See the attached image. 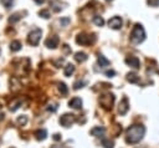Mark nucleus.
<instances>
[{"instance_id": "1a4fd4ad", "label": "nucleus", "mask_w": 159, "mask_h": 148, "mask_svg": "<svg viewBox=\"0 0 159 148\" xmlns=\"http://www.w3.org/2000/svg\"><path fill=\"white\" fill-rule=\"evenodd\" d=\"M58 42H60V39L57 35H52L50 36L46 41H45V45L48 47V49H56L58 46Z\"/></svg>"}, {"instance_id": "dca6fc26", "label": "nucleus", "mask_w": 159, "mask_h": 148, "mask_svg": "<svg viewBox=\"0 0 159 148\" xmlns=\"http://www.w3.org/2000/svg\"><path fill=\"white\" fill-rule=\"evenodd\" d=\"M21 42L19 41V40H15V41H11V44H10V50L11 51H14V52H16V51H19V50H21Z\"/></svg>"}, {"instance_id": "aec40b11", "label": "nucleus", "mask_w": 159, "mask_h": 148, "mask_svg": "<svg viewBox=\"0 0 159 148\" xmlns=\"http://www.w3.org/2000/svg\"><path fill=\"white\" fill-rule=\"evenodd\" d=\"M93 22L97 25V26H103L104 25V20H103V17L102 16H94L93 17Z\"/></svg>"}, {"instance_id": "bb28decb", "label": "nucleus", "mask_w": 159, "mask_h": 148, "mask_svg": "<svg viewBox=\"0 0 159 148\" xmlns=\"http://www.w3.org/2000/svg\"><path fill=\"white\" fill-rule=\"evenodd\" d=\"M39 15L42 16L43 19H48V17H50V12H48V10H41V11L39 12Z\"/></svg>"}, {"instance_id": "f8f14e48", "label": "nucleus", "mask_w": 159, "mask_h": 148, "mask_svg": "<svg viewBox=\"0 0 159 148\" xmlns=\"http://www.w3.org/2000/svg\"><path fill=\"white\" fill-rule=\"evenodd\" d=\"M68 104H70V107H72L75 109H81L82 108V99L80 97H75L68 102Z\"/></svg>"}, {"instance_id": "b1692460", "label": "nucleus", "mask_w": 159, "mask_h": 148, "mask_svg": "<svg viewBox=\"0 0 159 148\" xmlns=\"http://www.w3.org/2000/svg\"><path fill=\"white\" fill-rule=\"evenodd\" d=\"M147 4L152 7H158L159 6V0H147Z\"/></svg>"}, {"instance_id": "6e6552de", "label": "nucleus", "mask_w": 159, "mask_h": 148, "mask_svg": "<svg viewBox=\"0 0 159 148\" xmlns=\"http://www.w3.org/2000/svg\"><path fill=\"white\" fill-rule=\"evenodd\" d=\"M125 63H127L128 66H130L132 68H134V70H138V68L140 67V61H139V58L135 57V56H128V57L125 58Z\"/></svg>"}, {"instance_id": "f3484780", "label": "nucleus", "mask_w": 159, "mask_h": 148, "mask_svg": "<svg viewBox=\"0 0 159 148\" xmlns=\"http://www.w3.org/2000/svg\"><path fill=\"white\" fill-rule=\"evenodd\" d=\"M87 58H88V56H87L84 52H77V53L75 55V60H76L77 62H80V63H81V62H84Z\"/></svg>"}, {"instance_id": "20e7f679", "label": "nucleus", "mask_w": 159, "mask_h": 148, "mask_svg": "<svg viewBox=\"0 0 159 148\" xmlns=\"http://www.w3.org/2000/svg\"><path fill=\"white\" fill-rule=\"evenodd\" d=\"M96 41V37L94 35H87V34H78L77 37H76V42L78 45H89V44H93Z\"/></svg>"}, {"instance_id": "2eb2a0df", "label": "nucleus", "mask_w": 159, "mask_h": 148, "mask_svg": "<svg viewBox=\"0 0 159 148\" xmlns=\"http://www.w3.org/2000/svg\"><path fill=\"white\" fill-rule=\"evenodd\" d=\"M35 136H36L37 141H43L47 137V131L46 129H39V131L35 132Z\"/></svg>"}, {"instance_id": "39448f33", "label": "nucleus", "mask_w": 159, "mask_h": 148, "mask_svg": "<svg viewBox=\"0 0 159 148\" xmlns=\"http://www.w3.org/2000/svg\"><path fill=\"white\" fill-rule=\"evenodd\" d=\"M41 35H42V31H41L40 29H35V30H32V31L29 34V37H27L29 44L32 45V46L39 45L40 39H41Z\"/></svg>"}, {"instance_id": "4468645a", "label": "nucleus", "mask_w": 159, "mask_h": 148, "mask_svg": "<svg viewBox=\"0 0 159 148\" xmlns=\"http://www.w3.org/2000/svg\"><path fill=\"white\" fill-rule=\"evenodd\" d=\"M127 80H128L130 83H139V82H140L139 76H138L137 73H134V72H129V73L127 75Z\"/></svg>"}, {"instance_id": "0eeeda50", "label": "nucleus", "mask_w": 159, "mask_h": 148, "mask_svg": "<svg viewBox=\"0 0 159 148\" xmlns=\"http://www.w3.org/2000/svg\"><path fill=\"white\" fill-rule=\"evenodd\" d=\"M122 24H123V21H122V19L119 16H113V17H111L108 20V25L113 30H119L122 27Z\"/></svg>"}, {"instance_id": "ddd939ff", "label": "nucleus", "mask_w": 159, "mask_h": 148, "mask_svg": "<svg viewBox=\"0 0 159 148\" xmlns=\"http://www.w3.org/2000/svg\"><path fill=\"white\" fill-rule=\"evenodd\" d=\"M104 132H106V129L103 127H94L91 129V134L94 137H102L104 134Z\"/></svg>"}, {"instance_id": "6ab92c4d", "label": "nucleus", "mask_w": 159, "mask_h": 148, "mask_svg": "<svg viewBox=\"0 0 159 148\" xmlns=\"http://www.w3.org/2000/svg\"><path fill=\"white\" fill-rule=\"evenodd\" d=\"M98 63L101 65V67H106V66L109 65V61H108L103 55H99V56H98Z\"/></svg>"}, {"instance_id": "f257e3e1", "label": "nucleus", "mask_w": 159, "mask_h": 148, "mask_svg": "<svg viewBox=\"0 0 159 148\" xmlns=\"http://www.w3.org/2000/svg\"><path fill=\"white\" fill-rule=\"evenodd\" d=\"M145 133V127L142 124H133L125 132V142L129 144H134L140 142Z\"/></svg>"}, {"instance_id": "a211bd4d", "label": "nucleus", "mask_w": 159, "mask_h": 148, "mask_svg": "<svg viewBox=\"0 0 159 148\" xmlns=\"http://www.w3.org/2000/svg\"><path fill=\"white\" fill-rule=\"evenodd\" d=\"M75 72V66L73 65H71V63H68V65H66L65 66V70H63V73H65V76H71L72 73Z\"/></svg>"}, {"instance_id": "423d86ee", "label": "nucleus", "mask_w": 159, "mask_h": 148, "mask_svg": "<svg viewBox=\"0 0 159 148\" xmlns=\"http://www.w3.org/2000/svg\"><path fill=\"white\" fill-rule=\"evenodd\" d=\"M75 121H76V117L72 113H65L60 117V123L63 127H71V124H73Z\"/></svg>"}, {"instance_id": "a878e982", "label": "nucleus", "mask_w": 159, "mask_h": 148, "mask_svg": "<svg viewBox=\"0 0 159 148\" xmlns=\"http://www.w3.org/2000/svg\"><path fill=\"white\" fill-rule=\"evenodd\" d=\"M70 21H71L70 17H62V19L60 20V24H61V26H67V25L70 24Z\"/></svg>"}, {"instance_id": "cd10ccee", "label": "nucleus", "mask_w": 159, "mask_h": 148, "mask_svg": "<svg viewBox=\"0 0 159 148\" xmlns=\"http://www.w3.org/2000/svg\"><path fill=\"white\" fill-rule=\"evenodd\" d=\"M17 122H19L21 126H24V124L27 122V117H26V116H20V117L17 118Z\"/></svg>"}, {"instance_id": "412c9836", "label": "nucleus", "mask_w": 159, "mask_h": 148, "mask_svg": "<svg viewBox=\"0 0 159 148\" xmlns=\"http://www.w3.org/2000/svg\"><path fill=\"white\" fill-rule=\"evenodd\" d=\"M102 146L104 148H113L114 147V143L111 139H102Z\"/></svg>"}, {"instance_id": "4be33fe9", "label": "nucleus", "mask_w": 159, "mask_h": 148, "mask_svg": "<svg viewBox=\"0 0 159 148\" xmlns=\"http://www.w3.org/2000/svg\"><path fill=\"white\" fill-rule=\"evenodd\" d=\"M58 91L61 92V95H67V92H68V90H67V87H66V85L63 83V82H61V83H58Z\"/></svg>"}, {"instance_id": "f03ea898", "label": "nucleus", "mask_w": 159, "mask_h": 148, "mask_svg": "<svg viewBox=\"0 0 159 148\" xmlns=\"http://www.w3.org/2000/svg\"><path fill=\"white\" fill-rule=\"evenodd\" d=\"M145 40V30L140 24H135L132 32H130V41L134 45L142 44Z\"/></svg>"}, {"instance_id": "c756f323", "label": "nucleus", "mask_w": 159, "mask_h": 148, "mask_svg": "<svg viewBox=\"0 0 159 148\" xmlns=\"http://www.w3.org/2000/svg\"><path fill=\"white\" fill-rule=\"evenodd\" d=\"M116 75V71L114 70H108V71H106V76L107 77H113Z\"/></svg>"}, {"instance_id": "473e14b6", "label": "nucleus", "mask_w": 159, "mask_h": 148, "mask_svg": "<svg viewBox=\"0 0 159 148\" xmlns=\"http://www.w3.org/2000/svg\"><path fill=\"white\" fill-rule=\"evenodd\" d=\"M35 1H37V2H43V0H35Z\"/></svg>"}, {"instance_id": "c85d7f7f", "label": "nucleus", "mask_w": 159, "mask_h": 148, "mask_svg": "<svg viewBox=\"0 0 159 148\" xmlns=\"http://www.w3.org/2000/svg\"><path fill=\"white\" fill-rule=\"evenodd\" d=\"M20 19V14H15V15H12L10 19H9V21L10 22H15V21H17Z\"/></svg>"}, {"instance_id": "7c9ffc66", "label": "nucleus", "mask_w": 159, "mask_h": 148, "mask_svg": "<svg viewBox=\"0 0 159 148\" xmlns=\"http://www.w3.org/2000/svg\"><path fill=\"white\" fill-rule=\"evenodd\" d=\"M47 109L51 111V112H55V111L57 109V104H56V103H52V104H50V106L47 107Z\"/></svg>"}, {"instance_id": "9b49d317", "label": "nucleus", "mask_w": 159, "mask_h": 148, "mask_svg": "<svg viewBox=\"0 0 159 148\" xmlns=\"http://www.w3.org/2000/svg\"><path fill=\"white\" fill-rule=\"evenodd\" d=\"M129 109V104H128V98L127 97H123L120 103H119V107H118V111L120 114H125Z\"/></svg>"}, {"instance_id": "2f4dec72", "label": "nucleus", "mask_w": 159, "mask_h": 148, "mask_svg": "<svg viewBox=\"0 0 159 148\" xmlns=\"http://www.w3.org/2000/svg\"><path fill=\"white\" fill-rule=\"evenodd\" d=\"M53 139H55V141H60V139H61L60 134H55V136H53Z\"/></svg>"}, {"instance_id": "72a5a7b5", "label": "nucleus", "mask_w": 159, "mask_h": 148, "mask_svg": "<svg viewBox=\"0 0 159 148\" xmlns=\"http://www.w3.org/2000/svg\"><path fill=\"white\" fill-rule=\"evenodd\" d=\"M106 1H112V0H106Z\"/></svg>"}, {"instance_id": "393cba45", "label": "nucleus", "mask_w": 159, "mask_h": 148, "mask_svg": "<svg viewBox=\"0 0 159 148\" xmlns=\"http://www.w3.org/2000/svg\"><path fill=\"white\" fill-rule=\"evenodd\" d=\"M0 2H1L6 9H10L11 5H12V0H0Z\"/></svg>"}, {"instance_id": "5701e85b", "label": "nucleus", "mask_w": 159, "mask_h": 148, "mask_svg": "<svg viewBox=\"0 0 159 148\" xmlns=\"http://www.w3.org/2000/svg\"><path fill=\"white\" fill-rule=\"evenodd\" d=\"M86 83H87L86 81H77V82H75L73 88H75V90H80V88H82V87H83Z\"/></svg>"}, {"instance_id": "7ed1b4c3", "label": "nucleus", "mask_w": 159, "mask_h": 148, "mask_svg": "<svg viewBox=\"0 0 159 148\" xmlns=\"http://www.w3.org/2000/svg\"><path fill=\"white\" fill-rule=\"evenodd\" d=\"M114 102V96L112 93H104L99 97V103L104 109H112Z\"/></svg>"}, {"instance_id": "9d476101", "label": "nucleus", "mask_w": 159, "mask_h": 148, "mask_svg": "<svg viewBox=\"0 0 159 148\" xmlns=\"http://www.w3.org/2000/svg\"><path fill=\"white\" fill-rule=\"evenodd\" d=\"M50 6H51V9L55 12H60L61 10H63V7L66 6V4L61 2L60 0H52V1H50Z\"/></svg>"}]
</instances>
